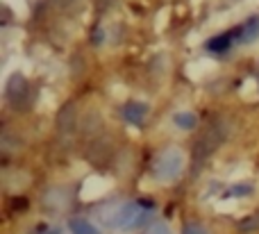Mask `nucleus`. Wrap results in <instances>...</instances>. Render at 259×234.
Here are the masks:
<instances>
[{
  "mask_svg": "<svg viewBox=\"0 0 259 234\" xmlns=\"http://www.w3.org/2000/svg\"><path fill=\"white\" fill-rule=\"evenodd\" d=\"M150 216V205L139 203V200H130V203L116 205V209L112 212V216H105V223L114 230H137L146 223V218Z\"/></svg>",
  "mask_w": 259,
  "mask_h": 234,
  "instance_id": "nucleus-1",
  "label": "nucleus"
},
{
  "mask_svg": "<svg viewBox=\"0 0 259 234\" xmlns=\"http://www.w3.org/2000/svg\"><path fill=\"white\" fill-rule=\"evenodd\" d=\"M184 168V155L175 148H168L155 159V166H152V173L159 182H173L180 177Z\"/></svg>",
  "mask_w": 259,
  "mask_h": 234,
  "instance_id": "nucleus-2",
  "label": "nucleus"
},
{
  "mask_svg": "<svg viewBox=\"0 0 259 234\" xmlns=\"http://www.w3.org/2000/svg\"><path fill=\"white\" fill-rule=\"evenodd\" d=\"M27 96H30V86H27L25 77H23L21 73L9 77V82H7V100L9 103H12L14 107H23Z\"/></svg>",
  "mask_w": 259,
  "mask_h": 234,
  "instance_id": "nucleus-3",
  "label": "nucleus"
},
{
  "mask_svg": "<svg viewBox=\"0 0 259 234\" xmlns=\"http://www.w3.org/2000/svg\"><path fill=\"white\" fill-rule=\"evenodd\" d=\"M232 36H234V43H237V45H246V43H252V41H257L259 39V16L248 18L243 25L234 27Z\"/></svg>",
  "mask_w": 259,
  "mask_h": 234,
  "instance_id": "nucleus-4",
  "label": "nucleus"
},
{
  "mask_svg": "<svg viewBox=\"0 0 259 234\" xmlns=\"http://www.w3.org/2000/svg\"><path fill=\"white\" fill-rule=\"evenodd\" d=\"M148 105L146 103H139V100H130V103L123 105V118L130 123V125H141L148 116Z\"/></svg>",
  "mask_w": 259,
  "mask_h": 234,
  "instance_id": "nucleus-5",
  "label": "nucleus"
},
{
  "mask_svg": "<svg viewBox=\"0 0 259 234\" xmlns=\"http://www.w3.org/2000/svg\"><path fill=\"white\" fill-rule=\"evenodd\" d=\"M232 45H234L232 30H230V32H223V34H219V36H214V39L207 41V50H209V53H216V55L228 53Z\"/></svg>",
  "mask_w": 259,
  "mask_h": 234,
  "instance_id": "nucleus-6",
  "label": "nucleus"
},
{
  "mask_svg": "<svg viewBox=\"0 0 259 234\" xmlns=\"http://www.w3.org/2000/svg\"><path fill=\"white\" fill-rule=\"evenodd\" d=\"M68 230L73 234H103L96 223H91L89 218H71L68 221Z\"/></svg>",
  "mask_w": 259,
  "mask_h": 234,
  "instance_id": "nucleus-7",
  "label": "nucleus"
},
{
  "mask_svg": "<svg viewBox=\"0 0 259 234\" xmlns=\"http://www.w3.org/2000/svg\"><path fill=\"white\" fill-rule=\"evenodd\" d=\"M173 123H175V127H178V130L191 132V130H196V125H198V116L193 112H175Z\"/></svg>",
  "mask_w": 259,
  "mask_h": 234,
  "instance_id": "nucleus-8",
  "label": "nucleus"
},
{
  "mask_svg": "<svg viewBox=\"0 0 259 234\" xmlns=\"http://www.w3.org/2000/svg\"><path fill=\"white\" fill-rule=\"evenodd\" d=\"M252 191H255V186L250 184V182H237V184H232L228 191H225V198H248V196H252Z\"/></svg>",
  "mask_w": 259,
  "mask_h": 234,
  "instance_id": "nucleus-9",
  "label": "nucleus"
},
{
  "mask_svg": "<svg viewBox=\"0 0 259 234\" xmlns=\"http://www.w3.org/2000/svg\"><path fill=\"white\" fill-rule=\"evenodd\" d=\"M148 234H173V230H170V225L166 221H159V223H155V225L148 230Z\"/></svg>",
  "mask_w": 259,
  "mask_h": 234,
  "instance_id": "nucleus-10",
  "label": "nucleus"
},
{
  "mask_svg": "<svg viewBox=\"0 0 259 234\" xmlns=\"http://www.w3.org/2000/svg\"><path fill=\"white\" fill-rule=\"evenodd\" d=\"M182 234H209V230L205 225H200V223H189Z\"/></svg>",
  "mask_w": 259,
  "mask_h": 234,
  "instance_id": "nucleus-11",
  "label": "nucleus"
},
{
  "mask_svg": "<svg viewBox=\"0 0 259 234\" xmlns=\"http://www.w3.org/2000/svg\"><path fill=\"white\" fill-rule=\"evenodd\" d=\"M34 234H62V227H57V225H39V227H34Z\"/></svg>",
  "mask_w": 259,
  "mask_h": 234,
  "instance_id": "nucleus-12",
  "label": "nucleus"
}]
</instances>
